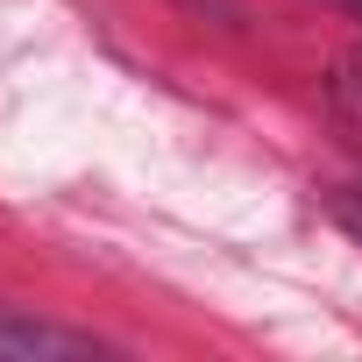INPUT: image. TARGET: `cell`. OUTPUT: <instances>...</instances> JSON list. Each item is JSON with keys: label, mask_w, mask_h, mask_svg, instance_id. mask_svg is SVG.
Masks as SVG:
<instances>
[{"label": "cell", "mask_w": 362, "mask_h": 362, "mask_svg": "<svg viewBox=\"0 0 362 362\" xmlns=\"http://www.w3.org/2000/svg\"><path fill=\"white\" fill-rule=\"evenodd\" d=\"M86 348H93L86 334H64V327H43V320L0 313V355H86Z\"/></svg>", "instance_id": "1"}, {"label": "cell", "mask_w": 362, "mask_h": 362, "mask_svg": "<svg viewBox=\"0 0 362 362\" xmlns=\"http://www.w3.org/2000/svg\"><path fill=\"white\" fill-rule=\"evenodd\" d=\"M327 107H334V121L362 142V43H348V50L327 64Z\"/></svg>", "instance_id": "2"}, {"label": "cell", "mask_w": 362, "mask_h": 362, "mask_svg": "<svg viewBox=\"0 0 362 362\" xmlns=\"http://www.w3.org/2000/svg\"><path fill=\"white\" fill-rule=\"evenodd\" d=\"M327 214H334V221L362 242V185H334V192H327Z\"/></svg>", "instance_id": "3"}, {"label": "cell", "mask_w": 362, "mask_h": 362, "mask_svg": "<svg viewBox=\"0 0 362 362\" xmlns=\"http://www.w3.org/2000/svg\"><path fill=\"white\" fill-rule=\"evenodd\" d=\"M341 8H362V0H341Z\"/></svg>", "instance_id": "4"}]
</instances>
